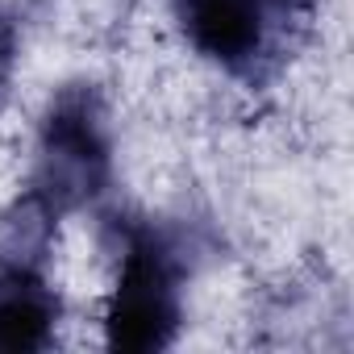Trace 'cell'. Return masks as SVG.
<instances>
[{
    "label": "cell",
    "mask_w": 354,
    "mask_h": 354,
    "mask_svg": "<svg viewBox=\"0 0 354 354\" xmlns=\"http://www.w3.org/2000/svg\"><path fill=\"white\" fill-rule=\"evenodd\" d=\"M117 279L104 304V342L121 354H154L180 337L192 242L150 217H117Z\"/></svg>",
    "instance_id": "6da1fadb"
},
{
    "label": "cell",
    "mask_w": 354,
    "mask_h": 354,
    "mask_svg": "<svg viewBox=\"0 0 354 354\" xmlns=\"http://www.w3.org/2000/svg\"><path fill=\"white\" fill-rule=\"evenodd\" d=\"M113 184V133L109 109L96 84H67L50 96L38 142L34 171L26 196H34L59 221L96 205Z\"/></svg>",
    "instance_id": "7a4b0ae2"
},
{
    "label": "cell",
    "mask_w": 354,
    "mask_h": 354,
    "mask_svg": "<svg viewBox=\"0 0 354 354\" xmlns=\"http://www.w3.org/2000/svg\"><path fill=\"white\" fill-rule=\"evenodd\" d=\"M171 9L196 55L259 88L304 42L317 0H171Z\"/></svg>",
    "instance_id": "3957f363"
},
{
    "label": "cell",
    "mask_w": 354,
    "mask_h": 354,
    "mask_svg": "<svg viewBox=\"0 0 354 354\" xmlns=\"http://www.w3.org/2000/svg\"><path fill=\"white\" fill-rule=\"evenodd\" d=\"M59 217L34 196L0 217V354H34L55 346L63 296L50 283V246Z\"/></svg>",
    "instance_id": "277c9868"
},
{
    "label": "cell",
    "mask_w": 354,
    "mask_h": 354,
    "mask_svg": "<svg viewBox=\"0 0 354 354\" xmlns=\"http://www.w3.org/2000/svg\"><path fill=\"white\" fill-rule=\"evenodd\" d=\"M17 50H21V42H17V21H13V13H9L5 5H0V109H5L9 88H13Z\"/></svg>",
    "instance_id": "5b68a950"
}]
</instances>
